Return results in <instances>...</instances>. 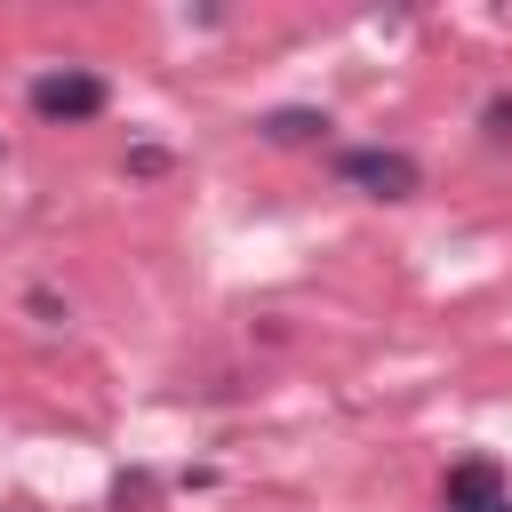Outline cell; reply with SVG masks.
<instances>
[{
  "label": "cell",
  "instance_id": "obj_3",
  "mask_svg": "<svg viewBox=\"0 0 512 512\" xmlns=\"http://www.w3.org/2000/svg\"><path fill=\"white\" fill-rule=\"evenodd\" d=\"M440 512H512V488H504V472L488 456H464L448 472V488H440Z\"/></svg>",
  "mask_w": 512,
  "mask_h": 512
},
{
  "label": "cell",
  "instance_id": "obj_4",
  "mask_svg": "<svg viewBox=\"0 0 512 512\" xmlns=\"http://www.w3.org/2000/svg\"><path fill=\"white\" fill-rule=\"evenodd\" d=\"M312 128H328V120H320V112H272V120H264V136H272V144H304Z\"/></svg>",
  "mask_w": 512,
  "mask_h": 512
},
{
  "label": "cell",
  "instance_id": "obj_1",
  "mask_svg": "<svg viewBox=\"0 0 512 512\" xmlns=\"http://www.w3.org/2000/svg\"><path fill=\"white\" fill-rule=\"evenodd\" d=\"M104 104H112L104 72L64 64V72H40V80H32V112H40V120H96Z\"/></svg>",
  "mask_w": 512,
  "mask_h": 512
},
{
  "label": "cell",
  "instance_id": "obj_2",
  "mask_svg": "<svg viewBox=\"0 0 512 512\" xmlns=\"http://www.w3.org/2000/svg\"><path fill=\"white\" fill-rule=\"evenodd\" d=\"M336 176H344V184H360L368 200H408V192L424 184V168H416L408 152H384V144H360V152H336Z\"/></svg>",
  "mask_w": 512,
  "mask_h": 512
},
{
  "label": "cell",
  "instance_id": "obj_5",
  "mask_svg": "<svg viewBox=\"0 0 512 512\" xmlns=\"http://www.w3.org/2000/svg\"><path fill=\"white\" fill-rule=\"evenodd\" d=\"M488 136H512V96H496V104H488Z\"/></svg>",
  "mask_w": 512,
  "mask_h": 512
}]
</instances>
